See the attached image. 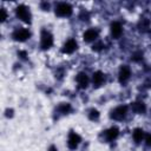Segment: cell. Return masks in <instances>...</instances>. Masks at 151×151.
Returning <instances> with one entry per match:
<instances>
[{
	"mask_svg": "<svg viewBox=\"0 0 151 151\" xmlns=\"http://www.w3.org/2000/svg\"><path fill=\"white\" fill-rule=\"evenodd\" d=\"M15 13H17L18 18L21 19L22 21H25V22H29L31 21V14H29V11H28V8L26 6L19 5L15 8Z\"/></svg>",
	"mask_w": 151,
	"mask_h": 151,
	"instance_id": "cell-1",
	"label": "cell"
},
{
	"mask_svg": "<svg viewBox=\"0 0 151 151\" xmlns=\"http://www.w3.org/2000/svg\"><path fill=\"white\" fill-rule=\"evenodd\" d=\"M55 14L59 17H68L72 14V7L66 2H61L55 7Z\"/></svg>",
	"mask_w": 151,
	"mask_h": 151,
	"instance_id": "cell-2",
	"label": "cell"
},
{
	"mask_svg": "<svg viewBox=\"0 0 151 151\" xmlns=\"http://www.w3.org/2000/svg\"><path fill=\"white\" fill-rule=\"evenodd\" d=\"M52 44H53L52 34L47 31H42V33H41V47L44 50H46V48H50L52 46Z\"/></svg>",
	"mask_w": 151,
	"mask_h": 151,
	"instance_id": "cell-3",
	"label": "cell"
},
{
	"mask_svg": "<svg viewBox=\"0 0 151 151\" xmlns=\"http://www.w3.org/2000/svg\"><path fill=\"white\" fill-rule=\"evenodd\" d=\"M126 111H127L126 106H118L111 112V118H113L116 120H122L126 116Z\"/></svg>",
	"mask_w": 151,
	"mask_h": 151,
	"instance_id": "cell-4",
	"label": "cell"
},
{
	"mask_svg": "<svg viewBox=\"0 0 151 151\" xmlns=\"http://www.w3.org/2000/svg\"><path fill=\"white\" fill-rule=\"evenodd\" d=\"M29 32L28 29L26 28H20V29H17L14 33H13V38L17 40V41H25L27 38H29Z\"/></svg>",
	"mask_w": 151,
	"mask_h": 151,
	"instance_id": "cell-5",
	"label": "cell"
},
{
	"mask_svg": "<svg viewBox=\"0 0 151 151\" xmlns=\"http://www.w3.org/2000/svg\"><path fill=\"white\" fill-rule=\"evenodd\" d=\"M79 143H80V137H79V134H77L76 132H71L70 136H68V140H67L68 147L72 149V150H74V149H77V146L79 145Z\"/></svg>",
	"mask_w": 151,
	"mask_h": 151,
	"instance_id": "cell-6",
	"label": "cell"
},
{
	"mask_svg": "<svg viewBox=\"0 0 151 151\" xmlns=\"http://www.w3.org/2000/svg\"><path fill=\"white\" fill-rule=\"evenodd\" d=\"M76 48H77V42H76V40L68 39V40L64 44V46H63V52H64V53H73V52L76 51Z\"/></svg>",
	"mask_w": 151,
	"mask_h": 151,
	"instance_id": "cell-7",
	"label": "cell"
},
{
	"mask_svg": "<svg viewBox=\"0 0 151 151\" xmlns=\"http://www.w3.org/2000/svg\"><path fill=\"white\" fill-rule=\"evenodd\" d=\"M77 83H78V85H79L80 88L87 87V85H88V77H87V74L84 73V72H80L77 76Z\"/></svg>",
	"mask_w": 151,
	"mask_h": 151,
	"instance_id": "cell-8",
	"label": "cell"
},
{
	"mask_svg": "<svg viewBox=\"0 0 151 151\" xmlns=\"http://www.w3.org/2000/svg\"><path fill=\"white\" fill-rule=\"evenodd\" d=\"M111 34L113 38H119L120 34H122V25L119 22H112L111 24Z\"/></svg>",
	"mask_w": 151,
	"mask_h": 151,
	"instance_id": "cell-9",
	"label": "cell"
},
{
	"mask_svg": "<svg viewBox=\"0 0 151 151\" xmlns=\"http://www.w3.org/2000/svg\"><path fill=\"white\" fill-rule=\"evenodd\" d=\"M97 38H98V32L93 28H90V29L85 31V33H84V40L85 41H93Z\"/></svg>",
	"mask_w": 151,
	"mask_h": 151,
	"instance_id": "cell-10",
	"label": "cell"
},
{
	"mask_svg": "<svg viewBox=\"0 0 151 151\" xmlns=\"http://www.w3.org/2000/svg\"><path fill=\"white\" fill-rule=\"evenodd\" d=\"M130 78V68L127 66H123L119 71V81L124 83Z\"/></svg>",
	"mask_w": 151,
	"mask_h": 151,
	"instance_id": "cell-11",
	"label": "cell"
},
{
	"mask_svg": "<svg viewBox=\"0 0 151 151\" xmlns=\"http://www.w3.org/2000/svg\"><path fill=\"white\" fill-rule=\"evenodd\" d=\"M104 81V74L100 71H97L93 73V84L96 86H100Z\"/></svg>",
	"mask_w": 151,
	"mask_h": 151,
	"instance_id": "cell-12",
	"label": "cell"
},
{
	"mask_svg": "<svg viewBox=\"0 0 151 151\" xmlns=\"http://www.w3.org/2000/svg\"><path fill=\"white\" fill-rule=\"evenodd\" d=\"M118 133H119V131H118L117 127H111V129H109L106 131V138L109 140H113V139H116L118 137Z\"/></svg>",
	"mask_w": 151,
	"mask_h": 151,
	"instance_id": "cell-13",
	"label": "cell"
},
{
	"mask_svg": "<svg viewBox=\"0 0 151 151\" xmlns=\"http://www.w3.org/2000/svg\"><path fill=\"white\" fill-rule=\"evenodd\" d=\"M132 110L137 113H144L145 112V105L142 101H136L132 104Z\"/></svg>",
	"mask_w": 151,
	"mask_h": 151,
	"instance_id": "cell-14",
	"label": "cell"
},
{
	"mask_svg": "<svg viewBox=\"0 0 151 151\" xmlns=\"http://www.w3.org/2000/svg\"><path fill=\"white\" fill-rule=\"evenodd\" d=\"M143 138H144V131L142 129H136L133 131V139H134V142L139 143V142H142Z\"/></svg>",
	"mask_w": 151,
	"mask_h": 151,
	"instance_id": "cell-15",
	"label": "cell"
},
{
	"mask_svg": "<svg viewBox=\"0 0 151 151\" xmlns=\"http://www.w3.org/2000/svg\"><path fill=\"white\" fill-rule=\"evenodd\" d=\"M58 110H59L61 113H67V112H70V110H71V106H70V104H66V103H64V104H60V105H59Z\"/></svg>",
	"mask_w": 151,
	"mask_h": 151,
	"instance_id": "cell-16",
	"label": "cell"
},
{
	"mask_svg": "<svg viewBox=\"0 0 151 151\" xmlns=\"http://www.w3.org/2000/svg\"><path fill=\"white\" fill-rule=\"evenodd\" d=\"M88 118L91 120H97L99 118V112L97 110H91L90 111V114H88Z\"/></svg>",
	"mask_w": 151,
	"mask_h": 151,
	"instance_id": "cell-17",
	"label": "cell"
},
{
	"mask_svg": "<svg viewBox=\"0 0 151 151\" xmlns=\"http://www.w3.org/2000/svg\"><path fill=\"white\" fill-rule=\"evenodd\" d=\"M104 47V45H103V42H97V44H94L93 45V51H100L101 48Z\"/></svg>",
	"mask_w": 151,
	"mask_h": 151,
	"instance_id": "cell-18",
	"label": "cell"
},
{
	"mask_svg": "<svg viewBox=\"0 0 151 151\" xmlns=\"http://www.w3.org/2000/svg\"><path fill=\"white\" fill-rule=\"evenodd\" d=\"M0 13H1V17H0L1 21H5V20H6V17H7V14H6V11H5V8H1V9H0Z\"/></svg>",
	"mask_w": 151,
	"mask_h": 151,
	"instance_id": "cell-19",
	"label": "cell"
},
{
	"mask_svg": "<svg viewBox=\"0 0 151 151\" xmlns=\"http://www.w3.org/2000/svg\"><path fill=\"white\" fill-rule=\"evenodd\" d=\"M147 25H149V21H147V20H145V19H143V20L140 21V24H139V27H140V29H142L143 27L147 28Z\"/></svg>",
	"mask_w": 151,
	"mask_h": 151,
	"instance_id": "cell-20",
	"label": "cell"
},
{
	"mask_svg": "<svg viewBox=\"0 0 151 151\" xmlns=\"http://www.w3.org/2000/svg\"><path fill=\"white\" fill-rule=\"evenodd\" d=\"M80 19H81V20H87V19H88V13L85 12V11H83V12L80 13Z\"/></svg>",
	"mask_w": 151,
	"mask_h": 151,
	"instance_id": "cell-21",
	"label": "cell"
},
{
	"mask_svg": "<svg viewBox=\"0 0 151 151\" xmlns=\"http://www.w3.org/2000/svg\"><path fill=\"white\" fill-rule=\"evenodd\" d=\"M132 59L136 60V61H137V60H140V59H142V53H134L133 57H132Z\"/></svg>",
	"mask_w": 151,
	"mask_h": 151,
	"instance_id": "cell-22",
	"label": "cell"
},
{
	"mask_svg": "<svg viewBox=\"0 0 151 151\" xmlns=\"http://www.w3.org/2000/svg\"><path fill=\"white\" fill-rule=\"evenodd\" d=\"M145 140H146L147 145H151V134H146L145 136Z\"/></svg>",
	"mask_w": 151,
	"mask_h": 151,
	"instance_id": "cell-23",
	"label": "cell"
},
{
	"mask_svg": "<svg viewBox=\"0 0 151 151\" xmlns=\"http://www.w3.org/2000/svg\"><path fill=\"white\" fill-rule=\"evenodd\" d=\"M19 55H21V58L25 59V58H26V52H25V51H20V52H19Z\"/></svg>",
	"mask_w": 151,
	"mask_h": 151,
	"instance_id": "cell-24",
	"label": "cell"
},
{
	"mask_svg": "<svg viewBox=\"0 0 151 151\" xmlns=\"http://www.w3.org/2000/svg\"><path fill=\"white\" fill-rule=\"evenodd\" d=\"M12 113H13V110H7L6 111V116L7 117H12Z\"/></svg>",
	"mask_w": 151,
	"mask_h": 151,
	"instance_id": "cell-25",
	"label": "cell"
},
{
	"mask_svg": "<svg viewBox=\"0 0 151 151\" xmlns=\"http://www.w3.org/2000/svg\"><path fill=\"white\" fill-rule=\"evenodd\" d=\"M48 151H58V150H57V147H55V146H51V147L48 149Z\"/></svg>",
	"mask_w": 151,
	"mask_h": 151,
	"instance_id": "cell-26",
	"label": "cell"
}]
</instances>
